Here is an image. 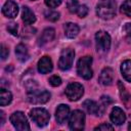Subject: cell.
I'll return each mask as SVG.
<instances>
[{"label":"cell","mask_w":131,"mask_h":131,"mask_svg":"<svg viewBox=\"0 0 131 131\" xmlns=\"http://www.w3.org/2000/svg\"><path fill=\"white\" fill-rule=\"evenodd\" d=\"M96 13L102 19H111L116 14L115 0H99L96 6Z\"/></svg>","instance_id":"cell-1"},{"label":"cell","mask_w":131,"mask_h":131,"mask_svg":"<svg viewBox=\"0 0 131 131\" xmlns=\"http://www.w3.org/2000/svg\"><path fill=\"white\" fill-rule=\"evenodd\" d=\"M91 63H92V57L89 55L83 56L78 60L77 63V73L80 77L83 79L89 80L92 78L93 72L91 69Z\"/></svg>","instance_id":"cell-2"},{"label":"cell","mask_w":131,"mask_h":131,"mask_svg":"<svg viewBox=\"0 0 131 131\" xmlns=\"http://www.w3.org/2000/svg\"><path fill=\"white\" fill-rule=\"evenodd\" d=\"M30 117L31 119L39 126V127H44L48 124L49 120H50V115L49 113L41 107H36L33 108L30 112Z\"/></svg>","instance_id":"cell-3"},{"label":"cell","mask_w":131,"mask_h":131,"mask_svg":"<svg viewBox=\"0 0 131 131\" xmlns=\"http://www.w3.org/2000/svg\"><path fill=\"white\" fill-rule=\"evenodd\" d=\"M85 125V115L82 111L76 110L72 113L69 120V127L72 130H83Z\"/></svg>","instance_id":"cell-4"},{"label":"cell","mask_w":131,"mask_h":131,"mask_svg":"<svg viewBox=\"0 0 131 131\" xmlns=\"http://www.w3.org/2000/svg\"><path fill=\"white\" fill-rule=\"evenodd\" d=\"M49 98H50V93L46 90L33 89L29 91V94H28V100L33 104L45 103L49 100Z\"/></svg>","instance_id":"cell-5"},{"label":"cell","mask_w":131,"mask_h":131,"mask_svg":"<svg viewBox=\"0 0 131 131\" xmlns=\"http://www.w3.org/2000/svg\"><path fill=\"white\" fill-rule=\"evenodd\" d=\"M10 122L16 130H19V131L30 130V125L28 123V120H27L25 114L21 112L13 113L10 116Z\"/></svg>","instance_id":"cell-6"},{"label":"cell","mask_w":131,"mask_h":131,"mask_svg":"<svg viewBox=\"0 0 131 131\" xmlns=\"http://www.w3.org/2000/svg\"><path fill=\"white\" fill-rule=\"evenodd\" d=\"M74 57H75V52L73 49L71 48H66L61 51V54L59 56V60H58V67L60 70L62 71H67L69 70L74 61Z\"/></svg>","instance_id":"cell-7"},{"label":"cell","mask_w":131,"mask_h":131,"mask_svg":"<svg viewBox=\"0 0 131 131\" xmlns=\"http://www.w3.org/2000/svg\"><path fill=\"white\" fill-rule=\"evenodd\" d=\"M83 93H84V88L80 83H76V82L71 83L66 88V95L72 101H76L80 99Z\"/></svg>","instance_id":"cell-8"},{"label":"cell","mask_w":131,"mask_h":131,"mask_svg":"<svg viewBox=\"0 0 131 131\" xmlns=\"http://www.w3.org/2000/svg\"><path fill=\"white\" fill-rule=\"evenodd\" d=\"M97 50L107 51L111 47V36L104 31H98L95 34Z\"/></svg>","instance_id":"cell-9"},{"label":"cell","mask_w":131,"mask_h":131,"mask_svg":"<svg viewBox=\"0 0 131 131\" xmlns=\"http://www.w3.org/2000/svg\"><path fill=\"white\" fill-rule=\"evenodd\" d=\"M2 13L9 18H13L17 15L18 13V7L17 4L12 1V0H8L5 2V4L2 7Z\"/></svg>","instance_id":"cell-10"},{"label":"cell","mask_w":131,"mask_h":131,"mask_svg":"<svg viewBox=\"0 0 131 131\" xmlns=\"http://www.w3.org/2000/svg\"><path fill=\"white\" fill-rule=\"evenodd\" d=\"M70 117V107L67 104H59L55 112V119L58 124H63Z\"/></svg>","instance_id":"cell-11"},{"label":"cell","mask_w":131,"mask_h":131,"mask_svg":"<svg viewBox=\"0 0 131 131\" xmlns=\"http://www.w3.org/2000/svg\"><path fill=\"white\" fill-rule=\"evenodd\" d=\"M83 106L87 111L88 114L93 115V116H100L103 113V110L101 108V106L98 105L94 100H90V99L85 100L83 102Z\"/></svg>","instance_id":"cell-12"},{"label":"cell","mask_w":131,"mask_h":131,"mask_svg":"<svg viewBox=\"0 0 131 131\" xmlns=\"http://www.w3.org/2000/svg\"><path fill=\"white\" fill-rule=\"evenodd\" d=\"M126 120L125 113L118 106H115L111 113V121L116 125H122Z\"/></svg>","instance_id":"cell-13"},{"label":"cell","mask_w":131,"mask_h":131,"mask_svg":"<svg viewBox=\"0 0 131 131\" xmlns=\"http://www.w3.org/2000/svg\"><path fill=\"white\" fill-rule=\"evenodd\" d=\"M52 68H53L52 60L48 56H43L38 61V71L41 74H47V73L51 72Z\"/></svg>","instance_id":"cell-14"},{"label":"cell","mask_w":131,"mask_h":131,"mask_svg":"<svg viewBox=\"0 0 131 131\" xmlns=\"http://www.w3.org/2000/svg\"><path fill=\"white\" fill-rule=\"evenodd\" d=\"M114 80V72L111 68H104L99 76V82L100 84L104 85V86H108L113 83Z\"/></svg>","instance_id":"cell-15"},{"label":"cell","mask_w":131,"mask_h":131,"mask_svg":"<svg viewBox=\"0 0 131 131\" xmlns=\"http://www.w3.org/2000/svg\"><path fill=\"white\" fill-rule=\"evenodd\" d=\"M118 86H119L120 96H121V99H122L123 103L125 104V106L127 108H130L131 107V94L128 92V90L126 89V87L124 86V84L121 81L118 82Z\"/></svg>","instance_id":"cell-16"},{"label":"cell","mask_w":131,"mask_h":131,"mask_svg":"<svg viewBox=\"0 0 131 131\" xmlns=\"http://www.w3.org/2000/svg\"><path fill=\"white\" fill-rule=\"evenodd\" d=\"M54 35H55V32L52 28H47L45 29L43 32H42V35L41 37L39 38V45H43L47 42H50L53 40L54 38Z\"/></svg>","instance_id":"cell-17"},{"label":"cell","mask_w":131,"mask_h":131,"mask_svg":"<svg viewBox=\"0 0 131 131\" xmlns=\"http://www.w3.org/2000/svg\"><path fill=\"white\" fill-rule=\"evenodd\" d=\"M21 18H23V20L25 21L26 25H31V24L35 23V20H36V16H35L34 12L28 6H24L23 7Z\"/></svg>","instance_id":"cell-18"},{"label":"cell","mask_w":131,"mask_h":131,"mask_svg":"<svg viewBox=\"0 0 131 131\" xmlns=\"http://www.w3.org/2000/svg\"><path fill=\"white\" fill-rule=\"evenodd\" d=\"M63 28H64V35L68 38H75L79 33V27L74 23H67Z\"/></svg>","instance_id":"cell-19"},{"label":"cell","mask_w":131,"mask_h":131,"mask_svg":"<svg viewBox=\"0 0 131 131\" xmlns=\"http://www.w3.org/2000/svg\"><path fill=\"white\" fill-rule=\"evenodd\" d=\"M121 73L124 79L128 82H131V60L127 59L121 64Z\"/></svg>","instance_id":"cell-20"},{"label":"cell","mask_w":131,"mask_h":131,"mask_svg":"<svg viewBox=\"0 0 131 131\" xmlns=\"http://www.w3.org/2000/svg\"><path fill=\"white\" fill-rule=\"evenodd\" d=\"M15 54H16V57L18 58V60H20V61H26L29 58L28 49L24 44H18L15 47Z\"/></svg>","instance_id":"cell-21"},{"label":"cell","mask_w":131,"mask_h":131,"mask_svg":"<svg viewBox=\"0 0 131 131\" xmlns=\"http://www.w3.org/2000/svg\"><path fill=\"white\" fill-rule=\"evenodd\" d=\"M11 100H12V95H11V93H10L8 90H6V89H4V88L2 87L1 90H0V104H1L2 106H3V105H6V104L10 103Z\"/></svg>","instance_id":"cell-22"},{"label":"cell","mask_w":131,"mask_h":131,"mask_svg":"<svg viewBox=\"0 0 131 131\" xmlns=\"http://www.w3.org/2000/svg\"><path fill=\"white\" fill-rule=\"evenodd\" d=\"M121 11H122L125 15L131 17V0H126V1L122 4V6H121Z\"/></svg>","instance_id":"cell-23"},{"label":"cell","mask_w":131,"mask_h":131,"mask_svg":"<svg viewBox=\"0 0 131 131\" xmlns=\"http://www.w3.org/2000/svg\"><path fill=\"white\" fill-rule=\"evenodd\" d=\"M45 16L48 20L50 21H56L59 18V13L57 11H53V10H48L45 12Z\"/></svg>","instance_id":"cell-24"},{"label":"cell","mask_w":131,"mask_h":131,"mask_svg":"<svg viewBox=\"0 0 131 131\" xmlns=\"http://www.w3.org/2000/svg\"><path fill=\"white\" fill-rule=\"evenodd\" d=\"M79 6L80 5H79V3H78L77 0H69L68 1V8H69V10L72 13H76Z\"/></svg>","instance_id":"cell-25"},{"label":"cell","mask_w":131,"mask_h":131,"mask_svg":"<svg viewBox=\"0 0 131 131\" xmlns=\"http://www.w3.org/2000/svg\"><path fill=\"white\" fill-rule=\"evenodd\" d=\"M80 17H85L86 15H87V13H88V8H87V6L86 5H80L79 7H78V10H77V12H76Z\"/></svg>","instance_id":"cell-26"},{"label":"cell","mask_w":131,"mask_h":131,"mask_svg":"<svg viewBox=\"0 0 131 131\" xmlns=\"http://www.w3.org/2000/svg\"><path fill=\"white\" fill-rule=\"evenodd\" d=\"M7 31H8L10 34L16 36V35H17V24H15V23H10V24H8V26H7Z\"/></svg>","instance_id":"cell-27"},{"label":"cell","mask_w":131,"mask_h":131,"mask_svg":"<svg viewBox=\"0 0 131 131\" xmlns=\"http://www.w3.org/2000/svg\"><path fill=\"white\" fill-rule=\"evenodd\" d=\"M49 83H50V85L56 87V86H59L61 84V79L58 76H52L49 79Z\"/></svg>","instance_id":"cell-28"},{"label":"cell","mask_w":131,"mask_h":131,"mask_svg":"<svg viewBox=\"0 0 131 131\" xmlns=\"http://www.w3.org/2000/svg\"><path fill=\"white\" fill-rule=\"evenodd\" d=\"M61 0H45V4L49 7V8H55L58 5H60Z\"/></svg>","instance_id":"cell-29"},{"label":"cell","mask_w":131,"mask_h":131,"mask_svg":"<svg viewBox=\"0 0 131 131\" xmlns=\"http://www.w3.org/2000/svg\"><path fill=\"white\" fill-rule=\"evenodd\" d=\"M8 54H9V50H8V48L5 46V45H1V58L2 59H5L7 56H8Z\"/></svg>","instance_id":"cell-30"},{"label":"cell","mask_w":131,"mask_h":131,"mask_svg":"<svg viewBox=\"0 0 131 131\" xmlns=\"http://www.w3.org/2000/svg\"><path fill=\"white\" fill-rule=\"evenodd\" d=\"M113 129H114L113 126H111V125H108V124H106V123L100 124V125H98L97 127H95V130H113Z\"/></svg>","instance_id":"cell-31"},{"label":"cell","mask_w":131,"mask_h":131,"mask_svg":"<svg viewBox=\"0 0 131 131\" xmlns=\"http://www.w3.org/2000/svg\"><path fill=\"white\" fill-rule=\"evenodd\" d=\"M112 99H111V97L110 96H105V95H103V96H101V102H102V105H103V107H105V106H107L108 104H111L112 103Z\"/></svg>","instance_id":"cell-32"},{"label":"cell","mask_w":131,"mask_h":131,"mask_svg":"<svg viewBox=\"0 0 131 131\" xmlns=\"http://www.w3.org/2000/svg\"><path fill=\"white\" fill-rule=\"evenodd\" d=\"M123 31H124V33L126 34L127 37L131 38V23L126 24V25L124 26V28H123Z\"/></svg>","instance_id":"cell-33"},{"label":"cell","mask_w":131,"mask_h":131,"mask_svg":"<svg viewBox=\"0 0 131 131\" xmlns=\"http://www.w3.org/2000/svg\"><path fill=\"white\" fill-rule=\"evenodd\" d=\"M0 117H1V125H2L4 123V113L2 111L0 112Z\"/></svg>","instance_id":"cell-34"},{"label":"cell","mask_w":131,"mask_h":131,"mask_svg":"<svg viewBox=\"0 0 131 131\" xmlns=\"http://www.w3.org/2000/svg\"><path fill=\"white\" fill-rule=\"evenodd\" d=\"M128 129H129V130H131V123H130V125L128 126Z\"/></svg>","instance_id":"cell-35"}]
</instances>
